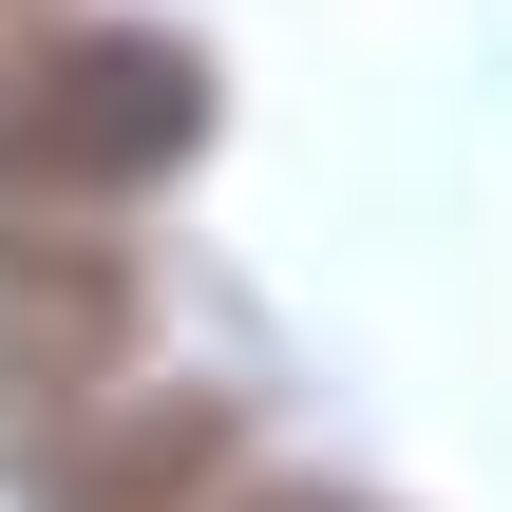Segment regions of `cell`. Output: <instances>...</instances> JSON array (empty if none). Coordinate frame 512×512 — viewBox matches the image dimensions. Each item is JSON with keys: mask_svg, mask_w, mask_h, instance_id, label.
Here are the masks:
<instances>
[{"mask_svg": "<svg viewBox=\"0 0 512 512\" xmlns=\"http://www.w3.org/2000/svg\"><path fill=\"white\" fill-rule=\"evenodd\" d=\"M209 152V57L152 19H57L38 57H0V190L19 209H95V190H171Z\"/></svg>", "mask_w": 512, "mask_h": 512, "instance_id": "obj_1", "label": "cell"}, {"mask_svg": "<svg viewBox=\"0 0 512 512\" xmlns=\"http://www.w3.org/2000/svg\"><path fill=\"white\" fill-rule=\"evenodd\" d=\"M114 361H133V266L76 247V228H38V209H0V437L19 456L95 437Z\"/></svg>", "mask_w": 512, "mask_h": 512, "instance_id": "obj_2", "label": "cell"}, {"mask_svg": "<svg viewBox=\"0 0 512 512\" xmlns=\"http://www.w3.org/2000/svg\"><path fill=\"white\" fill-rule=\"evenodd\" d=\"M209 475H228V399H133L114 437L38 456V512H190Z\"/></svg>", "mask_w": 512, "mask_h": 512, "instance_id": "obj_3", "label": "cell"}, {"mask_svg": "<svg viewBox=\"0 0 512 512\" xmlns=\"http://www.w3.org/2000/svg\"><path fill=\"white\" fill-rule=\"evenodd\" d=\"M247 512H361V494H247Z\"/></svg>", "mask_w": 512, "mask_h": 512, "instance_id": "obj_4", "label": "cell"}, {"mask_svg": "<svg viewBox=\"0 0 512 512\" xmlns=\"http://www.w3.org/2000/svg\"><path fill=\"white\" fill-rule=\"evenodd\" d=\"M0 19H38V0H0Z\"/></svg>", "mask_w": 512, "mask_h": 512, "instance_id": "obj_5", "label": "cell"}]
</instances>
